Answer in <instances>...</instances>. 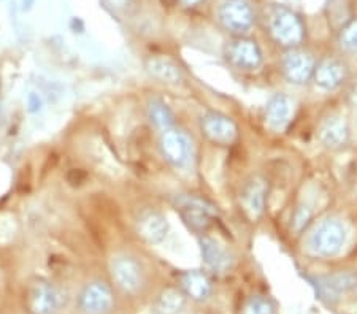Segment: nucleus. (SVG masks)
I'll return each instance as SVG.
<instances>
[{
	"mask_svg": "<svg viewBox=\"0 0 357 314\" xmlns=\"http://www.w3.org/2000/svg\"><path fill=\"white\" fill-rule=\"evenodd\" d=\"M174 205L189 230L199 235H205L210 230L216 216V208L208 200L197 196H178L174 200Z\"/></svg>",
	"mask_w": 357,
	"mask_h": 314,
	"instance_id": "obj_1",
	"label": "nucleus"
},
{
	"mask_svg": "<svg viewBox=\"0 0 357 314\" xmlns=\"http://www.w3.org/2000/svg\"><path fill=\"white\" fill-rule=\"evenodd\" d=\"M347 242V228L335 218L322 219L308 238V249L318 257H333Z\"/></svg>",
	"mask_w": 357,
	"mask_h": 314,
	"instance_id": "obj_2",
	"label": "nucleus"
},
{
	"mask_svg": "<svg viewBox=\"0 0 357 314\" xmlns=\"http://www.w3.org/2000/svg\"><path fill=\"white\" fill-rule=\"evenodd\" d=\"M270 36L280 47L298 48L305 38V26L301 16L287 8H276L268 22Z\"/></svg>",
	"mask_w": 357,
	"mask_h": 314,
	"instance_id": "obj_3",
	"label": "nucleus"
},
{
	"mask_svg": "<svg viewBox=\"0 0 357 314\" xmlns=\"http://www.w3.org/2000/svg\"><path fill=\"white\" fill-rule=\"evenodd\" d=\"M159 148L165 161L176 168L188 167L194 154L191 136L175 127L160 134Z\"/></svg>",
	"mask_w": 357,
	"mask_h": 314,
	"instance_id": "obj_4",
	"label": "nucleus"
},
{
	"mask_svg": "<svg viewBox=\"0 0 357 314\" xmlns=\"http://www.w3.org/2000/svg\"><path fill=\"white\" fill-rule=\"evenodd\" d=\"M200 132L206 140L220 146H229L238 139V127L232 118L220 111H206L200 116Z\"/></svg>",
	"mask_w": 357,
	"mask_h": 314,
	"instance_id": "obj_5",
	"label": "nucleus"
},
{
	"mask_svg": "<svg viewBox=\"0 0 357 314\" xmlns=\"http://www.w3.org/2000/svg\"><path fill=\"white\" fill-rule=\"evenodd\" d=\"M221 26L234 36L241 37L255 24V13L246 0H226L218 13Z\"/></svg>",
	"mask_w": 357,
	"mask_h": 314,
	"instance_id": "obj_6",
	"label": "nucleus"
},
{
	"mask_svg": "<svg viewBox=\"0 0 357 314\" xmlns=\"http://www.w3.org/2000/svg\"><path fill=\"white\" fill-rule=\"evenodd\" d=\"M227 61L238 70H257L264 62L262 49L256 43V40L237 37L229 43L226 49Z\"/></svg>",
	"mask_w": 357,
	"mask_h": 314,
	"instance_id": "obj_7",
	"label": "nucleus"
},
{
	"mask_svg": "<svg viewBox=\"0 0 357 314\" xmlns=\"http://www.w3.org/2000/svg\"><path fill=\"white\" fill-rule=\"evenodd\" d=\"M314 57L301 48L287 49L281 61V70L287 81L297 86L307 84L313 78Z\"/></svg>",
	"mask_w": 357,
	"mask_h": 314,
	"instance_id": "obj_8",
	"label": "nucleus"
},
{
	"mask_svg": "<svg viewBox=\"0 0 357 314\" xmlns=\"http://www.w3.org/2000/svg\"><path fill=\"white\" fill-rule=\"evenodd\" d=\"M112 275L126 294H137L143 288V281H145L140 262L130 256L113 257Z\"/></svg>",
	"mask_w": 357,
	"mask_h": 314,
	"instance_id": "obj_9",
	"label": "nucleus"
},
{
	"mask_svg": "<svg viewBox=\"0 0 357 314\" xmlns=\"http://www.w3.org/2000/svg\"><path fill=\"white\" fill-rule=\"evenodd\" d=\"M114 305L110 285L103 281H92L84 285L78 297V306L84 314H108Z\"/></svg>",
	"mask_w": 357,
	"mask_h": 314,
	"instance_id": "obj_10",
	"label": "nucleus"
},
{
	"mask_svg": "<svg viewBox=\"0 0 357 314\" xmlns=\"http://www.w3.org/2000/svg\"><path fill=\"white\" fill-rule=\"evenodd\" d=\"M267 203V182L261 176H251L240 192V205L251 221L262 218Z\"/></svg>",
	"mask_w": 357,
	"mask_h": 314,
	"instance_id": "obj_11",
	"label": "nucleus"
},
{
	"mask_svg": "<svg viewBox=\"0 0 357 314\" xmlns=\"http://www.w3.org/2000/svg\"><path fill=\"white\" fill-rule=\"evenodd\" d=\"M27 306L32 314H54L61 306V295L51 283L36 279L27 290Z\"/></svg>",
	"mask_w": 357,
	"mask_h": 314,
	"instance_id": "obj_12",
	"label": "nucleus"
},
{
	"mask_svg": "<svg viewBox=\"0 0 357 314\" xmlns=\"http://www.w3.org/2000/svg\"><path fill=\"white\" fill-rule=\"evenodd\" d=\"M200 244V254L204 259L206 268H210L213 273L222 275L227 273L234 265V257L229 251L218 242L216 238L202 235L199 240Z\"/></svg>",
	"mask_w": 357,
	"mask_h": 314,
	"instance_id": "obj_13",
	"label": "nucleus"
},
{
	"mask_svg": "<svg viewBox=\"0 0 357 314\" xmlns=\"http://www.w3.org/2000/svg\"><path fill=\"white\" fill-rule=\"evenodd\" d=\"M169 221L158 210L142 211L137 218V233L142 240L149 244H158L164 242L169 233Z\"/></svg>",
	"mask_w": 357,
	"mask_h": 314,
	"instance_id": "obj_14",
	"label": "nucleus"
},
{
	"mask_svg": "<svg viewBox=\"0 0 357 314\" xmlns=\"http://www.w3.org/2000/svg\"><path fill=\"white\" fill-rule=\"evenodd\" d=\"M348 78V68L342 61L337 59H322L314 65L313 81L318 88L324 91H335L342 86Z\"/></svg>",
	"mask_w": 357,
	"mask_h": 314,
	"instance_id": "obj_15",
	"label": "nucleus"
},
{
	"mask_svg": "<svg viewBox=\"0 0 357 314\" xmlns=\"http://www.w3.org/2000/svg\"><path fill=\"white\" fill-rule=\"evenodd\" d=\"M318 289L324 299L329 301H337L343 295L354 292L357 289V273L340 272L335 275L321 276L318 279Z\"/></svg>",
	"mask_w": 357,
	"mask_h": 314,
	"instance_id": "obj_16",
	"label": "nucleus"
},
{
	"mask_svg": "<svg viewBox=\"0 0 357 314\" xmlns=\"http://www.w3.org/2000/svg\"><path fill=\"white\" fill-rule=\"evenodd\" d=\"M318 136L327 150H342L349 140V125L347 119L338 114L327 116L319 125Z\"/></svg>",
	"mask_w": 357,
	"mask_h": 314,
	"instance_id": "obj_17",
	"label": "nucleus"
},
{
	"mask_svg": "<svg viewBox=\"0 0 357 314\" xmlns=\"http://www.w3.org/2000/svg\"><path fill=\"white\" fill-rule=\"evenodd\" d=\"M296 104L287 94L278 93L267 102L266 107V123L270 129L283 130L287 127L294 116Z\"/></svg>",
	"mask_w": 357,
	"mask_h": 314,
	"instance_id": "obj_18",
	"label": "nucleus"
},
{
	"mask_svg": "<svg viewBox=\"0 0 357 314\" xmlns=\"http://www.w3.org/2000/svg\"><path fill=\"white\" fill-rule=\"evenodd\" d=\"M181 290L195 301L208 300L213 294V283L204 270H189L180 276Z\"/></svg>",
	"mask_w": 357,
	"mask_h": 314,
	"instance_id": "obj_19",
	"label": "nucleus"
},
{
	"mask_svg": "<svg viewBox=\"0 0 357 314\" xmlns=\"http://www.w3.org/2000/svg\"><path fill=\"white\" fill-rule=\"evenodd\" d=\"M145 67L149 75L164 84H180L183 81V70L169 57H149Z\"/></svg>",
	"mask_w": 357,
	"mask_h": 314,
	"instance_id": "obj_20",
	"label": "nucleus"
},
{
	"mask_svg": "<svg viewBox=\"0 0 357 314\" xmlns=\"http://www.w3.org/2000/svg\"><path fill=\"white\" fill-rule=\"evenodd\" d=\"M186 305V295L178 288H167L153 304L154 314H181Z\"/></svg>",
	"mask_w": 357,
	"mask_h": 314,
	"instance_id": "obj_21",
	"label": "nucleus"
},
{
	"mask_svg": "<svg viewBox=\"0 0 357 314\" xmlns=\"http://www.w3.org/2000/svg\"><path fill=\"white\" fill-rule=\"evenodd\" d=\"M148 119L160 132L175 127V114L160 99H151L148 104Z\"/></svg>",
	"mask_w": 357,
	"mask_h": 314,
	"instance_id": "obj_22",
	"label": "nucleus"
},
{
	"mask_svg": "<svg viewBox=\"0 0 357 314\" xmlns=\"http://www.w3.org/2000/svg\"><path fill=\"white\" fill-rule=\"evenodd\" d=\"M241 314H276V306L268 297L252 295L245 301Z\"/></svg>",
	"mask_w": 357,
	"mask_h": 314,
	"instance_id": "obj_23",
	"label": "nucleus"
},
{
	"mask_svg": "<svg viewBox=\"0 0 357 314\" xmlns=\"http://www.w3.org/2000/svg\"><path fill=\"white\" fill-rule=\"evenodd\" d=\"M338 42L340 47L348 53H357V18L351 19L347 26L342 27Z\"/></svg>",
	"mask_w": 357,
	"mask_h": 314,
	"instance_id": "obj_24",
	"label": "nucleus"
},
{
	"mask_svg": "<svg viewBox=\"0 0 357 314\" xmlns=\"http://www.w3.org/2000/svg\"><path fill=\"white\" fill-rule=\"evenodd\" d=\"M313 219V213L307 205H301L294 210L292 218H291V227L296 233H302L303 230H307V227L312 224Z\"/></svg>",
	"mask_w": 357,
	"mask_h": 314,
	"instance_id": "obj_25",
	"label": "nucleus"
},
{
	"mask_svg": "<svg viewBox=\"0 0 357 314\" xmlns=\"http://www.w3.org/2000/svg\"><path fill=\"white\" fill-rule=\"evenodd\" d=\"M43 108V100L37 93H31L27 95V110L31 113H40Z\"/></svg>",
	"mask_w": 357,
	"mask_h": 314,
	"instance_id": "obj_26",
	"label": "nucleus"
},
{
	"mask_svg": "<svg viewBox=\"0 0 357 314\" xmlns=\"http://www.w3.org/2000/svg\"><path fill=\"white\" fill-rule=\"evenodd\" d=\"M184 5H188V7H194V5H199L200 2H204V0H181Z\"/></svg>",
	"mask_w": 357,
	"mask_h": 314,
	"instance_id": "obj_27",
	"label": "nucleus"
},
{
	"mask_svg": "<svg viewBox=\"0 0 357 314\" xmlns=\"http://www.w3.org/2000/svg\"><path fill=\"white\" fill-rule=\"evenodd\" d=\"M108 2H110L113 7H121V5H124L126 0H108Z\"/></svg>",
	"mask_w": 357,
	"mask_h": 314,
	"instance_id": "obj_28",
	"label": "nucleus"
}]
</instances>
